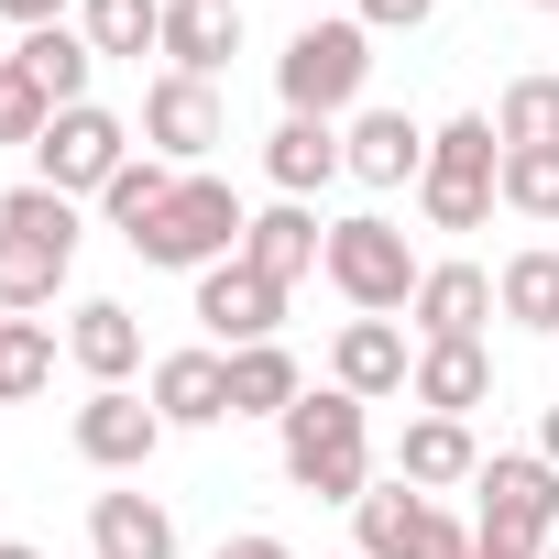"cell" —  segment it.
Instances as JSON below:
<instances>
[{
  "label": "cell",
  "instance_id": "6da1fadb",
  "mask_svg": "<svg viewBox=\"0 0 559 559\" xmlns=\"http://www.w3.org/2000/svg\"><path fill=\"white\" fill-rule=\"evenodd\" d=\"M274 461H286V483L319 493V504H362L373 493V406L341 395V384H308L286 417H274Z\"/></svg>",
  "mask_w": 559,
  "mask_h": 559
},
{
  "label": "cell",
  "instance_id": "7a4b0ae2",
  "mask_svg": "<svg viewBox=\"0 0 559 559\" xmlns=\"http://www.w3.org/2000/svg\"><path fill=\"white\" fill-rule=\"evenodd\" d=\"M373 88V34L352 12H308L286 34V56H274V99H286L297 121H352Z\"/></svg>",
  "mask_w": 559,
  "mask_h": 559
},
{
  "label": "cell",
  "instance_id": "3957f363",
  "mask_svg": "<svg viewBox=\"0 0 559 559\" xmlns=\"http://www.w3.org/2000/svg\"><path fill=\"white\" fill-rule=\"evenodd\" d=\"M504 198V143H493V110H461L428 132V176H417V219L428 230H483Z\"/></svg>",
  "mask_w": 559,
  "mask_h": 559
},
{
  "label": "cell",
  "instance_id": "277c9868",
  "mask_svg": "<svg viewBox=\"0 0 559 559\" xmlns=\"http://www.w3.org/2000/svg\"><path fill=\"white\" fill-rule=\"evenodd\" d=\"M319 274L341 286V308L352 319H406V297H417V241L384 219V209H352V219H330V252H319Z\"/></svg>",
  "mask_w": 559,
  "mask_h": 559
},
{
  "label": "cell",
  "instance_id": "5b68a950",
  "mask_svg": "<svg viewBox=\"0 0 559 559\" xmlns=\"http://www.w3.org/2000/svg\"><path fill=\"white\" fill-rule=\"evenodd\" d=\"M241 230H252V209H241V187L198 165V176H176V198H165V219H154V230H143L132 252H143V263H165V274H187V286H198L209 263H230V252H241Z\"/></svg>",
  "mask_w": 559,
  "mask_h": 559
},
{
  "label": "cell",
  "instance_id": "8992f818",
  "mask_svg": "<svg viewBox=\"0 0 559 559\" xmlns=\"http://www.w3.org/2000/svg\"><path fill=\"white\" fill-rule=\"evenodd\" d=\"M472 493H483V515H472V537L483 548H548L559 537V472L537 461V450H493L483 472H472Z\"/></svg>",
  "mask_w": 559,
  "mask_h": 559
},
{
  "label": "cell",
  "instance_id": "52a82bcc",
  "mask_svg": "<svg viewBox=\"0 0 559 559\" xmlns=\"http://www.w3.org/2000/svg\"><path fill=\"white\" fill-rule=\"evenodd\" d=\"M132 154H143V132H132L121 110H99V99H78V110H56V121H45V143H34V176L99 209V187H110V176H121Z\"/></svg>",
  "mask_w": 559,
  "mask_h": 559
},
{
  "label": "cell",
  "instance_id": "ba28073f",
  "mask_svg": "<svg viewBox=\"0 0 559 559\" xmlns=\"http://www.w3.org/2000/svg\"><path fill=\"white\" fill-rule=\"evenodd\" d=\"M352 548L362 559H472V526L439 493H417V483H373L352 504Z\"/></svg>",
  "mask_w": 559,
  "mask_h": 559
},
{
  "label": "cell",
  "instance_id": "9c48e42d",
  "mask_svg": "<svg viewBox=\"0 0 559 559\" xmlns=\"http://www.w3.org/2000/svg\"><path fill=\"white\" fill-rule=\"evenodd\" d=\"M132 132H143V154H165L176 176H198V165L230 143V110H219L209 78H176V67H165V78L143 88V121H132Z\"/></svg>",
  "mask_w": 559,
  "mask_h": 559
},
{
  "label": "cell",
  "instance_id": "30bf717a",
  "mask_svg": "<svg viewBox=\"0 0 559 559\" xmlns=\"http://www.w3.org/2000/svg\"><path fill=\"white\" fill-rule=\"evenodd\" d=\"M67 439H78V461H88V472L132 483V472H143V461H154L176 428L154 417V395H132V384H88V406L67 417Z\"/></svg>",
  "mask_w": 559,
  "mask_h": 559
},
{
  "label": "cell",
  "instance_id": "8fae6325",
  "mask_svg": "<svg viewBox=\"0 0 559 559\" xmlns=\"http://www.w3.org/2000/svg\"><path fill=\"white\" fill-rule=\"evenodd\" d=\"M187 308H198L209 352H252V341H274V330H286V286H274V274H252L241 252L198 274V297H187Z\"/></svg>",
  "mask_w": 559,
  "mask_h": 559
},
{
  "label": "cell",
  "instance_id": "7c38bea8",
  "mask_svg": "<svg viewBox=\"0 0 559 559\" xmlns=\"http://www.w3.org/2000/svg\"><path fill=\"white\" fill-rule=\"evenodd\" d=\"M341 165H352V187H406L417 198V176H428V121L417 110H384V99H362L352 121H341Z\"/></svg>",
  "mask_w": 559,
  "mask_h": 559
},
{
  "label": "cell",
  "instance_id": "4fadbf2b",
  "mask_svg": "<svg viewBox=\"0 0 559 559\" xmlns=\"http://www.w3.org/2000/svg\"><path fill=\"white\" fill-rule=\"evenodd\" d=\"M143 395H154L165 428H230V352L187 341V352H165V362L143 373Z\"/></svg>",
  "mask_w": 559,
  "mask_h": 559
},
{
  "label": "cell",
  "instance_id": "5bb4252c",
  "mask_svg": "<svg viewBox=\"0 0 559 559\" xmlns=\"http://www.w3.org/2000/svg\"><path fill=\"white\" fill-rule=\"evenodd\" d=\"M406 373H417V341L395 319H341V341H330V384L341 395L384 406V395H406Z\"/></svg>",
  "mask_w": 559,
  "mask_h": 559
},
{
  "label": "cell",
  "instance_id": "9a60e30c",
  "mask_svg": "<svg viewBox=\"0 0 559 559\" xmlns=\"http://www.w3.org/2000/svg\"><path fill=\"white\" fill-rule=\"evenodd\" d=\"M472 472H483V439H472V417H406L395 428V483H417V493H472Z\"/></svg>",
  "mask_w": 559,
  "mask_h": 559
},
{
  "label": "cell",
  "instance_id": "2e32d148",
  "mask_svg": "<svg viewBox=\"0 0 559 559\" xmlns=\"http://www.w3.org/2000/svg\"><path fill=\"white\" fill-rule=\"evenodd\" d=\"M319 252H330V219H319L308 198H274V209H252V230H241V263L274 274V286L319 274Z\"/></svg>",
  "mask_w": 559,
  "mask_h": 559
},
{
  "label": "cell",
  "instance_id": "e0dca14e",
  "mask_svg": "<svg viewBox=\"0 0 559 559\" xmlns=\"http://www.w3.org/2000/svg\"><path fill=\"white\" fill-rule=\"evenodd\" d=\"M406 406H428V417H472V406H493V352H483V341H417Z\"/></svg>",
  "mask_w": 559,
  "mask_h": 559
},
{
  "label": "cell",
  "instance_id": "ac0fdd59",
  "mask_svg": "<svg viewBox=\"0 0 559 559\" xmlns=\"http://www.w3.org/2000/svg\"><path fill=\"white\" fill-rule=\"evenodd\" d=\"M406 319H417V341H483V319H493V274H483V263H428L417 297H406Z\"/></svg>",
  "mask_w": 559,
  "mask_h": 559
},
{
  "label": "cell",
  "instance_id": "d6986e66",
  "mask_svg": "<svg viewBox=\"0 0 559 559\" xmlns=\"http://www.w3.org/2000/svg\"><path fill=\"white\" fill-rule=\"evenodd\" d=\"M176 78H209L219 88V67L241 56V0H165V45H154Z\"/></svg>",
  "mask_w": 559,
  "mask_h": 559
},
{
  "label": "cell",
  "instance_id": "ffe728a7",
  "mask_svg": "<svg viewBox=\"0 0 559 559\" xmlns=\"http://www.w3.org/2000/svg\"><path fill=\"white\" fill-rule=\"evenodd\" d=\"M67 352H78V373H88V384H132V373H154V362H143V319H132L121 297H78Z\"/></svg>",
  "mask_w": 559,
  "mask_h": 559
},
{
  "label": "cell",
  "instance_id": "44dd1931",
  "mask_svg": "<svg viewBox=\"0 0 559 559\" xmlns=\"http://www.w3.org/2000/svg\"><path fill=\"white\" fill-rule=\"evenodd\" d=\"M263 176H274V198H319L330 176H352L341 165V121H297L286 110V121L263 132Z\"/></svg>",
  "mask_w": 559,
  "mask_h": 559
},
{
  "label": "cell",
  "instance_id": "7402d4cb",
  "mask_svg": "<svg viewBox=\"0 0 559 559\" xmlns=\"http://www.w3.org/2000/svg\"><path fill=\"white\" fill-rule=\"evenodd\" d=\"M493 319L526 330V341H559V252L548 241H526V252L493 263Z\"/></svg>",
  "mask_w": 559,
  "mask_h": 559
},
{
  "label": "cell",
  "instance_id": "603a6c76",
  "mask_svg": "<svg viewBox=\"0 0 559 559\" xmlns=\"http://www.w3.org/2000/svg\"><path fill=\"white\" fill-rule=\"evenodd\" d=\"M88 559H176V515L154 493H88Z\"/></svg>",
  "mask_w": 559,
  "mask_h": 559
},
{
  "label": "cell",
  "instance_id": "cb8c5ba5",
  "mask_svg": "<svg viewBox=\"0 0 559 559\" xmlns=\"http://www.w3.org/2000/svg\"><path fill=\"white\" fill-rule=\"evenodd\" d=\"M308 395V362L286 352V341H252V352H230V417H286Z\"/></svg>",
  "mask_w": 559,
  "mask_h": 559
},
{
  "label": "cell",
  "instance_id": "d4e9b609",
  "mask_svg": "<svg viewBox=\"0 0 559 559\" xmlns=\"http://www.w3.org/2000/svg\"><path fill=\"white\" fill-rule=\"evenodd\" d=\"M0 230H23V241H45V252H67V263H78V241H88V198H67V187L23 176L12 198H0Z\"/></svg>",
  "mask_w": 559,
  "mask_h": 559
},
{
  "label": "cell",
  "instance_id": "484cf974",
  "mask_svg": "<svg viewBox=\"0 0 559 559\" xmlns=\"http://www.w3.org/2000/svg\"><path fill=\"white\" fill-rule=\"evenodd\" d=\"M12 56L34 67V88H45L56 110H78V99H88V78H99V45H88L78 23H45V34H23Z\"/></svg>",
  "mask_w": 559,
  "mask_h": 559
},
{
  "label": "cell",
  "instance_id": "4316f807",
  "mask_svg": "<svg viewBox=\"0 0 559 559\" xmlns=\"http://www.w3.org/2000/svg\"><path fill=\"white\" fill-rule=\"evenodd\" d=\"M67 252H45V241H23V230H0V319H34V308H56L67 297Z\"/></svg>",
  "mask_w": 559,
  "mask_h": 559
},
{
  "label": "cell",
  "instance_id": "83f0119b",
  "mask_svg": "<svg viewBox=\"0 0 559 559\" xmlns=\"http://www.w3.org/2000/svg\"><path fill=\"white\" fill-rule=\"evenodd\" d=\"M78 34L99 45V67H110V56L143 67V56L165 45V0H78Z\"/></svg>",
  "mask_w": 559,
  "mask_h": 559
},
{
  "label": "cell",
  "instance_id": "f1b7e54d",
  "mask_svg": "<svg viewBox=\"0 0 559 559\" xmlns=\"http://www.w3.org/2000/svg\"><path fill=\"white\" fill-rule=\"evenodd\" d=\"M165 198H176V165H165V154H132V165L99 187V219H110L121 241H143V230L165 219Z\"/></svg>",
  "mask_w": 559,
  "mask_h": 559
},
{
  "label": "cell",
  "instance_id": "f546056e",
  "mask_svg": "<svg viewBox=\"0 0 559 559\" xmlns=\"http://www.w3.org/2000/svg\"><path fill=\"white\" fill-rule=\"evenodd\" d=\"M493 143H559V78H548V67L504 78V99H493Z\"/></svg>",
  "mask_w": 559,
  "mask_h": 559
},
{
  "label": "cell",
  "instance_id": "4dcf8cb0",
  "mask_svg": "<svg viewBox=\"0 0 559 559\" xmlns=\"http://www.w3.org/2000/svg\"><path fill=\"white\" fill-rule=\"evenodd\" d=\"M504 209L559 219V143H504Z\"/></svg>",
  "mask_w": 559,
  "mask_h": 559
},
{
  "label": "cell",
  "instance_id": "1f68e13d",
  "mask_svg": "<svg viewBox=\"0 0 559 559\" xmlns=\"http://www.w3.org/2000/svg\"><path fill=\"white\" fill-rule=\"evenodd\" d=\"M45 373H56V330L45 319H12V330H0V406L45 395Z\"/></svg>",
  "mask_w": 559,
  "mask_h": 559
},
{
  "label": "cell",
  "instance_id": "d6a6232c",
  "mask_svg": "<svg viewBox=\"0 0 559 559\" xmlns=\"http://www.w3.org/2000/svg\"><path fill=\"white\" fill-rule=\"evenodd\" d=\"M45 121H56V99L34 88V67L0 56V143H45Z\"/></svg>",
  "mask_w": 559,
  "mask_h": 559
},
{
  "label": "cell",
  "instance_id": "836d02e7",
  "mask_svg": "<svg viewBox=\"0 0 559 559\" xmlns=\"http://www.w3.org/2000/svg\"><path fill=\"white\" fill-rule=\"evenodd\" d=\"M352 23H362V34H428L439 0H352Z\"/></svg>",
  "mask_w": 559,
  "mask_h": 559
},
{
  "label": "cell",
  "instance_id": "e575fe53",
  "mask_svg": "<svg viewBox=\"0 0 559 559\" xmlns=\"http://www.w3.org/2000/svg\"><path fill=\"white\" fill-rule=\"evenodd\" d=\"M209 559H297V548H286V537H274V526H241V537H219Z\"/></svg>",
  "mask_w": 559,
  "mask_h": 559
},
{
  "label": "cell",
  "instance_id": "d590c367",
  "mask_svg": "<svg viewBox=\"0 0 559 559\" xmlns=\"http://www.w3.org/2000/svg\"><path fill=\"white\" fill-rule=\"evenodd\" d=\"M78 0H0V23H23V34H45V23H67Z\"/></svg>",
  "mask_w": 559,
  "mask_h": 559
},
{
  "label": "cell",
  "instance_id": "8d00e7d4",
  "mask_svg": "<svg viewBox=\"0 0 559 559\" xmlns=\"http://www.w3.org/2000/svg\"><path fill=\"white\" fill-rule=\"evenodd\" d=\"M537 461H548V472H559V406H548V417H537Z\"/></svg>",
  "mask_w": 559,
  "mask_h": 559
},
{
  "label": "cell",
  "instance_id": "74e56055",
  "mask_svg": "<svg viewBox=\"0 0 559 559\" xmlns=\"http://www.w3.org/2000/svg\"><path fill=\"white\" fill-rule=\"evenodd\" d=\"M0 559H45V548H23V537H0Z\"/></svg>",
  "mask_w": 559,
  "mask_h": 559
},
{
  "label": "cell",
  "instance_id": "f35d334b",
  "mask_svg": "<svg viewBox=\"0 0 559 559\" xmlns=\"http://www.w3.org/2000/svg\"><path fill=\"white\" fill-rule=\"evenodd\" d=\"M472 559H526V548H483V537H472Z\"/></svg>",
  "mask_w": 559,
  "mask_h": 559
},
{
  "label": "cell",
  "instance_id": "ab89813d",
  "mask_svg": "<svg viewBox=\"0 0 559 559\" xmlns=\"http://www.w3.org/2000/svg\"><path fill=\"white\" fill-rule=\"evenodd\" d=\"M526 12H559V0H526Z\"/></svg>",
  "mask_w": 559,
  "mask_h": 559
},
{
  "label": "cell",
  "instance_id": "60d3db41",
  "mask_svg": "<svg viewBox=\"0 0 559 559\" xmlns=\"http://www.w3.org/2000/svg\"><path fill=\"white\" fill-rule=\"evenodd\" d=\"M537 559H559V537H548V548H537Z\"/></svg>",
  "mask_w": 559,
  "mask_h": 559
},
{
  "label": "cell",
  "instance_id": "b9f144b4",
  "mask_svg": "<svg viewBox=\"0 0 559 559\" xmlns=\"http://www.w3.org/2000/svg\"><path fill=\"white\" fill-rule=\"evenodd\" d=\"M341 559H362V548H341Z\"/></svg>",
  "mask_w": 559,
  "mask_h": 559
},
{
  "label": "cell",
  "instance_id": "7bdbcfd3",
  "mask_svg": "<svg viewBox=\"0 0 559 559\" xmlns=\"http://www.w3.org/2000/svg\"><path fill=\"white\" fill-rule=\"evenodd\" d=\"M0 330H12V319H0Z\"/></svg>",
  "mask_w": 559,
  "mask_h": 559
}]
</instances>
